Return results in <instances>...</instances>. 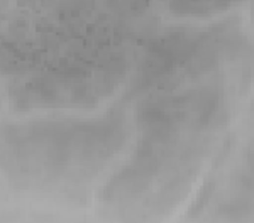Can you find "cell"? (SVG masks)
Returning a JSON list of instances; mask_svg holds the SVG:
<instances>
[{
  "instance_id": "obj_1",
  "label": "cell",
  "mask_w": 254,
  "mask_h": 223,
  "mask_svg": "<svg viewBox=\"0 0 254 223\" xmlns=\"http://www.w3.org/2000/svg\"><path fill=\"white\" fill-rule=\"evenodd\" d=\"M124 120H49L20 125L5 135L7 162L38 182H76L93 176L126 142Z\"/></svg>"
},
{
  "instance_id": "obj_2",
  "label": "cell",
  "mask_w": 254,
  "mask_h": 223,
  "mask_svg": "<svg viewBox=\"0 0 254 223\" xmlns=\"http://www.w3.org/2000/svg\"><path fill=\"white\" fill-rule=\"evenodd\" d=\"M122 71L119 61L105 58L66 64L19 83L12 90V101L24 112L95 107L116 90Z\"/></svg>"
},
{
  "instance_id": "obj_3",
  "label": "cell",
  "mask_w": 254,
  "mask_h": 223,
  "mask_svg": "<svg viewBox=\"0 0 254 223\" xmlns=\"http://www.w3.org/2000/svg\"><path fill=\"white\" fill-rule=\"evenodd\" d=\"M224 115L225 100L222 93L212 87H200L147 98L137 110V125L147 142L163 144L185 134L212 129Z\"/></svg>"
},
{
  "instance_id": "obj_4",
  "label": "cell",
  "mask_w": 254,
  "mask_h": 223,
  "mask_svg": "<svg viewBox=\"0 0 254 223\" xmlns=\"http://www.w3.org/2000/svg\"><path fill=\"white\" fill-rule=\"evenodd\" d=\"M222 44L208 36L171 34L151 44L137 66L136 90H165L214 70Z\"/></svg>"
},
{
  "instance_id": "obj_5",
  "label": "cell",
  "mask_w": 254,
  "mask_h": 223,
  "mask_svg": "<svg viewBox=\"0 0 254 223\" xmlns=\"http://www.w3.org/2000/svg\"><path fill=\"white\" fill-rule=\"evenodd\" d=\"M171 9L185 15H208L212 12L227 9L237 0H168Z\"/></svg>"
},
{
  "instance_id": "obj_6",
  "label": "cell",
  "mask_w": 254,
  "mask_h": 223,
  "mask_svg": "<svg viewBox=\"0 0 254 223\" xmlns=\"http://www.w3.org/2000/svg\"><path fill=\"white\" fill-rule=\"evenodd\" d=\"M251 17H253V24H254V0H253V5H251Z\"/></svg>"
}]
</instances>
